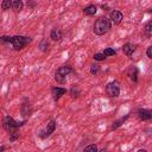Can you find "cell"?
<instances>
[{
	"label": "cell",
	"mask_w": 152,
	"mask_h": 152,
	"mask_svg": "<svg viewBox=\"0 0 152 152\" xmlns=\"http://www.w3.org/2000/svg\"><path fill=\"white\" fill-rule=\"evenodd\" d=\"M112 27V23L107 17H100L94 24V33L97 36H102L107 33Z\"/></svg>",
	"instance_id": "6da1fadb"
},
{
	"label": "cell",
	"mask_w": 152,
	"mask_h": 152,
	"mask_svg": "<svg viewBox=\"0 0 152 152\" xmlns=\"http://www.w3.org/2000/svg\"><path fill=\"white\" fill-rule=\"evenodd\" d=\"M31 42L30 37H25V36H14V37H11L10 39V45L14 49V50H21L24 49L28 43Z\"/></svg>",
	"instance_id": "7a4b0ae2"
},
{
	"label": "cell",
	"mask_w": 152,
	"mask_h": 152,
	"mask_svg": "<svg viewBox=\"0 0 152 152\" xmlns=\"http://www.w3.org/2000/svg\"><path fill=\"white\" fill-rule=\"evenodd\" d=\"M23 124H24V122H18V121H15V120H14L12 116H10V115H6V116L4 118V120H2V126H4V128H5L6 131H8V132L15 131V129L19 128Z\"/></svg>",
	"instance_id": "3957f363"
},
{
	"label": "cell",
	"mask_w": 152,
	"mask_h": 152,
	"mask_svg": "<svg viewBox=\"0 0 152 152\" xmlns=\"http://www.w3.org/2000/svg\"><path fill=\"white\" fill-rule=\"evenodd\" d=\"M71 71H72V68H71L70 65H63V66L58 68L57 71H56V76H55L56 81H57L58 83H64L65 80H66V76H68Z\"/></svg>",
	"instance_id": "277c9868"
},
{
	"label": "cell",
	"mask_w": 152,
	"mask_h": 152,
	"mask_svg": "<svg viewBox=\"0 0 152 152\" xmlns=\"http://www.w3.org/2000/svg\"><path fill=\"white\" fill-rule=\"evenodd\" d=\"M106 91H107V94H108L110 97H116V96H119V94H120V88H119L118 82H110V83H108L107 87H106Z\"/></svg>",
	"instance_id": "5b68a950"
},
{
	"label": "cell",
	"mask_w": 152,
	"mask_h": 152,
	"mask_svg": "<svg viewBox=\"0 0 152 152\" xmlns=\"http://www.w3.org/2000/svg\"><path fill=\"white\" fill-rule=\"evenodd\" d=\"M55 128H56V122H55L53 120L49 121L48 125H46L45 131H42V132L39 133V137H40V138H46V137L51 135V133L55 131Z\"/></svg>",
	"instance_id": "8992f818"
},
{
	"label": "cell",
	"mask_w": 152,
	"mask_h": 152,
	"mask_svg": "<svg viewBox=\"0 0 152 152\" xmlns=\"http://www.w3.org/2000/svg\"><path fill=\"white\" fill-rule=\"evenodd\" d=\"M110 23H114V24H120L121 20L124 19V14L120 12V11H112L110 14H109V18Z\"/></svg>",
	"instance_id": "52a82bcc"
},
{
	"label": "cell",
	"mask_w": 152,
	"mask_h": 152,
	"mask_svg": "<svg viewBox=\"0 0 152 152\" xmlns=\"http://www.w3.org/2000/svg\"><path fill=\"white\" fill-rule=\"evenodd\" d=\"M65 93H66V89L61 88V87H55V88H52V90H51V94H52V97H53L55 101H58V100L61 99V96L64 95Z\"/></svg>",
	"instance_id": "ba28073f"
},
{
	"label": "cell",
	"mask_w": 152,
	"mask_h": 152,
	"mask_svg": "<svg viewBox=\"0 0 152 152\" xmlns=\"http://www.w3.org/2000/svg\"><path fill=\"white\" fill-rule=\"evenodd\" d=\"M138 115L141 120H150L152 118V112L148 110V109H139Z\"/></svg>",
	"instance_id": "9c48e42d"
},
{
	"label": "cell",
	"mask_w": 152,
	"mask_h": 152,
	"mask_svg": "<svg viewBox=\"0 0 152 152\" xmlns=\"http://www.w3.org/2000/svg\"><path fill=\"white\" fill-rule=\"evenodd\" d=\"M50 37L52 38V40L58 42V40H61V39H62L63 33H62V31H61L59 28H53V30L51 31V33H50Z\"/></svg>",
	"instance_id": "30bf717a"
},
{
	"label": "cell",
	"mask_w": 152,
	"mask_h": 152,
	"mask_svg": "<svg viewBox=\"0 0 152 152\" xmlns=\"http://www.w3.org/2000/svg\"><path fill=\"white\" fill-rule=\"evenodd\" d=\"M134 50H135V45L129 44V43H127V44H125V45L122 46V51H124V53L127 55V56H131V55L134 52Z\"/></svg>",
	"instance_id": "8fae6325"
},
{
	"label": "cell",
	"mask_w": 152,
	"mask_h": 152,
	"mask_svg": "<svg viewBox=\"0 0 152 152\" xmlns=\"http://www.w3.org/2000/svg\"><path fill=\"white\" fill-rule=\"evenodd\" d=\"M96 11H97V8H96L95 5H89V6H87V7L83 10V13H84L86 15H93V14L96 13Z\"/></svg>",
	"instance_id": "7c38bea8"
},
{
	"label": "cell",
	"mask_w": 152,
	"mask_h": 152,
	"mask_svg": "<svg viewBox=\"0 0 152 152\" xmlns=\"http://www.w3.org/2000/svg\"><path fill=\"white\" fill-rule=\"evenodd\" d=\"M128 75H129V78H131L133 82H137V81H138V78H137V75H138V69H137L135 66H133V68H131V69H129Z\"/></svg>",
	"instance_id": "4fadbf2b"
},
{
	"label": "cell",
	"mask_w": 152,
	"mask_h": 152,
	"mask_svg": "<svg viewBox=\"0 0 152 152\" xmlns=\"http://www.w3.org/2000/svg\"><path fill=\"white\" fill-rule=\"evenodd\" d=\"M48 49H49V42H48V39H43L39 44V50L43 52H46Z\"/></svg>",
	"instance_id": "5bb4252c"
},
{
	"label": "cell",
	"mask_w": 152,
	"mask_h": 152,
	"mask_svg": "<svg viewBox=\"0 0 152 152\" xmlns=\"http://www.w3.org/2000/svg\"><path fill=\"white\" fill-rule=\"evenodd\" d=\"M12 7H13V10H15L17 12L20 11V10L23 8V1H20V0H14V1H12Z\"/></svg>",
	"instance_id": "9a60e30c"
},
{
	"label": "cell",
	"mask_w": 152,
	"mask_h": 152,
	"mask_svg": "<svg viewBox=\"0 0 152 152\" xmlns=\"http://www.w3.org/2000/svg\"><path fill=\"white\" fill-rule=\"evenodd\" d=\"M70 95L72 99H76L78 95H80V89L76 87V86H72L71 89H70Z\"/></svg>",
	"instance_id": "2e32d148"
},
{
	"label": "cell",
	"mask_w": 152,
	"mask_h": 152,
	"mask_svg": "<svg viewBox=\"0 0 152 152\" xmlns=\"http://www.w3.org/2000/svg\"><path fill=\"white\" fill-rule=\"evenodd\" d=\"M151 34H152V23H148V24L146 25V27H145V36H146L147 38H150Z\"/></svg>",
	"instance_id": "e0dca14e"
},
{
	"label": "cell",
	"mask_w": 152,
	"mask_h": 152,
	"mask_svg": "<svg viewBox=\"0 0 152 152\" xmlns=\"http://www.w3.org/2000/svg\"><path fill=\"white\" fill-rule=\"evenodd\" d=\"M10 7H12V1L10 0H4L1 2V8L2 10H10Z\"/></svg>",
	"instance_id": "ac0fdd59"
},
{
	"label": "cell",
	"mask_w": 152,
	"mask_h": 152,
	"mask_svg": "<svg viewBox=\"0 0 152 152\" xmlns=\"http://www.w3.org/2000/svg\"><path fill=\"white\" fill-rule=\"evenodd\" d=\"M83 152H97V147H96V145L91 144V145L87 146V147L84 148V151H83Z\"/></svg>",
	"instance_id": "d6986e66"
},
{
	"label": "cell",
	"mask_w": 152,
	"mask_h": 152,
	"mask_svg": "<svg viewBox=\"0 0 152 152\" xmlns=\"http://www.w3.org/2000/svg\"><path fill=\"white\" fill-rule=\"evenodd\" d=\"M106 57H108V56H113V55H115V50L114 49H110V48H108V49H106L103 52H102Z\"/></svg>",
	"instance_id": "ffe728a7"
},
{
	"label": "cell",
	"mask_w": 152,
	"mask_h": 152,
	"mask_svg": "<svg viewBox=\"0 0 152 152\" xmlns=\"http://www.w3.org/2000/svg\"><path fill=\"white\" fill-rule=\"evenodd\" d=\"M99 71H100V65L93 64V65H91V68H90V72H91L93 75H96Z\"/></svg>",
	"instance_id": "44dd1931"
},
{
	"label": "cell",
	"mask_w": 152,
	"mask_h": 152,
	"mask_svg": "<svg viewBox=\"0 0 152 152\" xmlns=\"http://www.w3.org/2000/svg\"><path fill=\"white\" fill-rule=\"evenodd\" d=\"M17 138H19V133L17 131H13L10 133V141H14Z\"/></svg>",
	"instance_id": "7402d4cb"
},
{
	"label": "cell",
	"mask_w": 152,
	"mask_h": 152,
	"mask_svg": "<svg viewBox=\"0 0 152 152\" xmlns=\"http://www.w3.org/2000/svg\"><path fill=\"white\" fill-rule=\"evenodd\" d=\"M104 58H106V56H104L102 52H101V53H95V55H94V59H95V61H103Z\"/></svg>",
	"instance_id": "603a6c76"
},
{
	"label": "cell",
	"mask_w": 152,
	"mask_h": 152,
	"mask_svg": "<svg viewBox=\"0 0 152 152\" xmlns=\"http://www.w3.org/2000/svg\"><path fill=\"white\" fill-rule=\"evenodd\" d=\"M126 118H127V116H126ZM126 118H122L121 120H118V121H115V122H114V125H113V129L118 128V127L121 125V122H124V121H125V119H126Z\"/></svg>",
	"instance_id": "cb8c5ba5"
},
{
	"label": "cell",
	"mask_w": 152,
	"mask_h": 152,
	"mask_svg": "<svg viewBox=\"0 0 152 152\" xmlns=\"http://www.w3.org/2000/svg\"><path fill=\"white\" fill-rule=\"evenodd\" d=\"M147 57L148 58H152V46H150V48H147Z\"/></svg>",
	"instance_id": "d4e9b609"
},
{
	"label": "cell",
	"mask_w": 152,
	"mask_h": 152,
	"mask_svg": "<svg viewBox=\"0 0 152 152\" xmlns=\"http://www.w3.org/2000/svg\"><path fill=\"white\" fill-rule=\"evenodd\" d=\"M138 152H147V151H146V150H144V148H142V150H139V151H138Z\"/></svg>",
	"instance_id": "484cf974"
},
{
	"label": "cell",
	"mask_w": 152,
	"mask_h": 152,
	"mask_svg": "<svg viewBox=\"0 0 152 152\" xmlns=\"http://www.w3.org/2000/svg\"><path fill=\"white\" fill-rule=\"evenodd\" d=\"M99 152H107L106 150H101V151H99Z\"/></svg>",
	"instance_id": "4316f807"
}]
</instances>
